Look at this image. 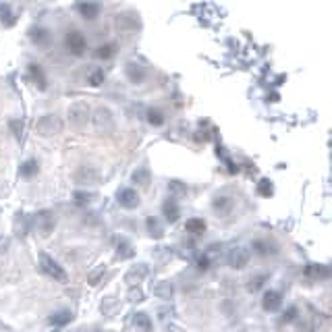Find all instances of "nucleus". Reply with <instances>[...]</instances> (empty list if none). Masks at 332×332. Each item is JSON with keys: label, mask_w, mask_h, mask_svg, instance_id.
I'll return each mask as SVG.
<instances>
[{"label": "nucleus", "mask_w": 332, "mask_h": 332, "mask_svg": "<svg viewBox=\"0 0 332 332\" xmlns=\"http://www.w3.org/2000/svg\"><path fill=\"white\" fill-rule=\"evenodd\" d=\"M40 268L44 270V274H48L50 279L57 281V283H67L69 281L65 268L57 260H54L50 253H46V251H40Z\"/></svg>", "instance_id": "nucleus-1"}, {"label": "nucleus", "mask_w": 332, "mask_h": 332, "mask_svg": "<svg viewBox=\"0 0 332 332\" xmlns=\"http://www.w3.org/2000/svg\"><path fill=\"white\" fill-rule=\"evenodd\" d=\"M89 104L87 102H75V104H71L69 106V113H67V117H69V123H71V127L73 129H83L85 125H87V121H89Z\"/></svg>", "instance_id": "nucleus-2"}, {"label": "nucleus", "mask_w": 332, "mask_h": 332, "mask_svg": "<svg viewBox=\"0 0 332 332\" xmlns=\"http://www.w3.org/2000/svg\"><path fill=\"white\" fill-rule=\"evenodd\" d=\"M31 225L35 227V231H38L42 237H48L54 229H57V216H54L50 210H40V212L33 216Z\"/></svg>", "instance_id": "nucleus-3"}, {"label": "nucleus", "mask_w": 332, "mask_h": 332, "mask_svg": "<svg viewBox=\"0 0 332 332\" xmlns=\"http://www.w3.org/2000/svg\"><path fill=\"white\" fill-rule=\"evenodd\" d=\"M35 131L42 135V137H54V135H59L63 131V121L61 117L57 115H44L38 125H35Z\"/></svg>", "instance_id": "nucleus-4"}, {"label": "nucleus", "mask_w": 332, "mask_h": 332, "mask_svg": "<svg viewBox=\"0 0 332 332\" xmlns=\"http://www.w3.org/2000/svg\"><path fill=\"white\" fill-rule=\"evenodd\" d=\"M91 121H94V127H96L98 133H110L115 129V117L106 106H100V108L94 110Z\"/></svg>", "instance_id": "nucleus-5"}, {"label": "nucleus", "mask_w": 332, "mask_h": 332, "mask_svg": "<svg viewBox=\"0 0 332 332\" xmlns=\"http://www.w3.org/2000/svg\"><path fill=\"white\" fill-rule=\"evenodd\" d=\"M65 46H67V50L73 54V57H81V54L85 52V48H87V40L79 29H71V31L65 33Z\"/></svg>", "instance_id": "nucleus-6"}, {"label": "nucleus", "mask_w": 332, "mask_h": 332, "mask_svg": "<svg viewBox=\"0 0 332 332\" xmlns=\"http://www.w3.org/2000/svg\"><path fill=\"white\" fill-rule=\"evenodd\" d=\"M75 183L77 185H96L100 183V173L96 169H91V166H81V169H77L75 173Z\"/></svg>", "instance_id": "nucleus-7"}, {"label": "nucleus", "mask_w": 332, "mask_h": 332, "mask_svg": "<svg viewBox=\"0 0 332 332\" xmlns=\"http://www.w3.org/2000/svg\"><path fill=\"white\" fill-rule=\"evenodd\" d=\"M247 262H249V251H247L245 247H235V249H231V251H229L227 264H229L231 268L241 270V268H245V266H247Z\"/></svg>", "instance_id": "nucleus-8"}, {"label": "nucleus", "mask_w": 332, "mask_h": 332, "mask_svg": "<svg viewBox=\"0 0 332 332\" xmlns=\"http://www.w3.org/2000/svg\"><path fill=\"white\" fill-rule=\"evenodd\" d=\"M147 276V264H137V266H133V268H129L127 270V274H125V283L129 285V287H137L143 279Z\"/></svg>", "instance_id": "nucleus-9"}, {"label": "nucleus", "mask_w": 332, "mask_h": 332, "mask_svg": "<svg viewBox=\"0 0 332 332\" xmlns=\"http://www.w3.org/2000/svg\"><path fill=\"white\" fill-rule=\"evenodd\" d=\"M233 208H235V199L229 197V195H218V197H214V201H212V210H214L218 216H229V214L233 212Z\"/></svg>", "instance_id": "nucleus-10"}, {"label": "nucleus", "mask_w": 332, "mask_h": 332, "mask_svg": "<svg viewBox=\"0 0 332 332\" xmlns=\"http://www.w3.org/2000/svg\"><path fill=\"white\" fill-rule=\"evenodd\" d=\"M29 38H31V42H33L35 46H40V48H48L50 42H52V33H50L46 27H42V25L31 27V29H29Z\"/></svg>", "instance_id": "nucleus-11"}, {"label": "nucleus", "mask_w": 332, "mask_h": 332, "mask_svg": "<svg viewBox=\"0 0 332 332\" xmlns=\"http://www.w3.org/2000/svg\"><path fill=\"white\" fill-rule=\"evenodd\" d=\"M117 199H119V204H121L125 210H135V208L139 206V195H137V191H135V189H129V187L121 189L119 195H117Z\"/></svg>", "instance_id": "nucleus-12"}, {"label": "nucleus", "mask_w": 332, "mask_h": 332, "mask_svg": "<svg viewBox=\"0 0 332 332\" xmlns=\"http://www.w3.org/2000/svg\"><path fill=\"white\" fill-rule=\"evenodd\" d=\"M77 13L85 21H96L98 15H100V5L98 3H91V0H81V3L77 5Z\"/></svg>", "instance_id": "nucleus-13"}, {"label": "nucleus", "mask_w": 332, "mask_h": 332, "mask_svg": "<svg viewBox=\"0 0 332 332\" xmlns=\"http://www.w3.org/2000/svg\"><path fill=\"white\" fill-rule=\"evenodd\" d=\"M281 303H283V295L279 291H266L262 297V307L266 311H276L281 307Z\"/></svg>", "instance_id": "nucleus-14"}, {"label": "nucleus", "mask_w": 332, "mask_h": 332, "mask_svg": "<svg viewBox=\"0 0 332 332\" xmlns=\"http://www.w3.org/2000/svg\"><path fill=\"white\" fill-rule=\"evenodd\" d=\"M162 214H164V218H166V223H169V225H175L177 220H179V216H181L179 204H177L175 199H166V201L162 204Z\"/></svg>", "instance_id": "nucleus-15"}, {"label": "nucleus", "mask_w": 332, "mask_h": 332, "mask_svg": "<svg viewBox=\"0 0 332 332\" xmlns=\"http://www.w3.org/2000/svg\"><path fill=\"white\" fill-rule=\"evenodd\" d=\"M115 249H117V257H119V260H131V257L135 255L133 245H131L125 237H117V239H115Z\"/></svg>", "instance_id": "nucleus-16"}, {"label": "nucleus", "mask_w": 332, "mask_h": 332, "mask_svg": "<svg viewBox=\"0 0 332 332\" xmlns=\"http://www.w3.org/2000/svg\"><path fill=\"white\" fill-rule=\"evenodd\" d=\"M38 171H40V162L35 158H29V160H25L19 166V177L25 179V181H29V179H33L38 175Z\"/></svg>", "instance_id": "nucleus-17"}, {"label": "nucleus", "mask_w": 332, "mask_h": 332, "mask_svg": "<svg viewBox=\"0 0 332 332\" xmlns=\"http://www.w3.org/2000/svg\"><path fill=\"white\" fill-rule=\"evenodd\" d=\"M71 322H73V313H71L69 309H61V311L52 313V316L48 318V324L54 326V328H63V326H67V324H71Z\"/></svg>", "instance_id": "nucleus-18"}, {"label": "nucleus", "mask_w": 332, "mask_h": 332, "mask_svg": "<svg viewBox=\"0 0 332 332\" xmlns=\"http://www.w3.org/2000/svg\"><path fill=\"white\" fill-rule=\"evenodd\" d=\"M303 274L307 279H313V281H320V279H328L330 276V268L328 266H322V264H311L303 270Z\"/></svg>", "instance_id": "nucleus-19"}, {"label": "nucleus", "mask_w": 332, "mask_h": 332, "mask_svg": "<svg viewBox=\"0 0 332 332\" xmlns=\"http://www.w3.org/2000/svg\"><path fill=\"white\" fill-rule=\"evenodd\" d=\"M117 50H119V46H117L115 42H108V44H102V46L96 48L94 57L100 59V61H110V59H113L115 54H117Z\"/></svg>", "instance_id": "nucleus-20"}, {"label": "nucleus", "mask_w": 332, "mask_h": 332, "mask_svg": "<svg viewBox=\"0 0 332 332\" xmlns=\"http://www.w3.org/2000/svg\"><path fill=\"white\" fill-rule=\"evenodd\" d=\"M145 229H147L152 239H162L164 237V227H162V223L156 216H147L145 218Z\"/></svg>", "instance_id": "nucleus-21"}, {"label": "nucleus", "mask_w": 332, "mask_h": 332, "mask_svg": "<svg viewBox=\"0 0 332 332\" xmlns=\"http://www.w3.org/2000/svg\"><path fill=\"white\" fill-rule=\"evenodd\" d=\"M121 309V301L117 297H104L102 299V305H100V311L104 316H117Z\"/></svg>", "instance_id": "nucleus-22"}, {"label": "nucleus", "mask_w": 332, "mask_h": 332, "mask_svg": "<svg viewBox=\"0 0 332 332\" xmlns=\"http://www.w3.org/2000/svg\"><path fill=\"white\" fill-rule=\"evenodd\" d=\"M127 77H129V81H131V83H137V85H139V83H143V81H145V77H147V75H145V71H143L139 65L129 63V65H127Z\"/></svg>", "instance_id": "nucleus-23"}, {"label": "nucleus", "mask_w": 332, "mask_h": 332, "mask_svg": "<svg viewBox=\"0 0 332 332\" xmlns=\"http://www.w3.org/2000/svg\"><path fill=\"white\" fill-rule=\"evenodd\" d=\"M251 249L255 253H260V255H274L276 253V245L270 243V241H262V239H255L251 243Z\"/></svg>", "instance_id": "nucleus-24"}, {"label": "nucleus", "mask_w": 332, "mask_h": 332, "mask_svg": "<svg viewBox=\"0 0 332 332\" xmlns=\"http://www.w3.org/2000/svg\"><path fill=\"white\" fill-rule=\"evenodd\" d=\"M137 23V15L133 13H123L121 17H117V27H121L123 31H133Z\"/></svg>", "instance_id": "nucleus-25"}, {"label": "nucleus", "mask_w": 332, "mask_h": 332, "mask_svg": "<svg viewBox=\"0 0 332 332\" xmlns=\"http://www.w3.org/2000/svg\"><path fill=\"white\" fill-rule=\"evenodd\" d=\"M133 324L139 328V330H143V332H152L154 330V324H152V318L147 316V313H143V311H137L133 318Z\"/></svg>", "instance_id": "nucleus-26"}, {"label": "nucleus", "mask_w": 332, "mask_h": 332, "mask_svg": "<svg viewBox=\"0 0 332 332\" xmlns=\"http://www.w3.org/2000/svg\"><path fill=\"white\" fill-rule=\"evenodd\" d=\"M185 231L189 235H201L206 231V220L204 218H189L185 223Z\"/></svg>", "instance_id": "nucleus-27"}, {"label": "nucleus", "mask_w": 332, "mask_h": 332, "mask_svg": "<svg viewBox=\"0 0 332 332\" xmlns=\"http://www.w3.org/2000/svg\"><path fill=\"white\" fill-rule=\"evenodd\" d=\"M156 295H158L162 301H171V299H173V285L166 283V281L158 283V285H156Z\"/></svg>", "instance_id": "nucleus-28"}, {"label": "nucleus", "mask_w": 332, "mask_h": 332, "mask_svg": "<svg viewBox=\"0 0 332 332\" xmlns=\"http://www.w3.org/2000/svg\"><path fill=\"white\" fill-rule=\"evenodd\" d=\"M268 279H270L268 274H255L253 279L247 283V291H249V293H257V291L268 283Z\"/></svg>", "instance_id": "nucleus-29"}, {"label": "nucleus", "mask_w": 332, "mask_h": 332, "mask_svg": "<svg viewBox=\"0 0 332 332\" xmlns=\"http://www.w3.org/2000/svg\"><path fill=\"white\" fill-rule=\"evenodd\" d=\"M29 75H31V79L35 81V85L40 89H46V75L40 69V65H29Z\"/></svg>", "instance_id": "nucleus-30"}, {"label": "nucleus", "mask_w": 332, "mask_h": 332, "mask_svg": "<svg viewBox=\"0 0 332 332\" xmlns=\"http://www.w3.org/2000/svg\"><path fill=\"white\" fill-rule=\"evenodd\" d=\"M133 183L135 185H139V187H147L150 185V171L145 169V166H141V169H137L135 173H133Z\"/></svg>", "instance_id": "nucleus-31"}, {"label": "nucleus", "mask_w": 332, "mask_h": 332, "mask_svg": "<svg viewBox=\"0 0 332 332\" xmlns=\"http://www.w3.org/2000/svg\"><path fill=\"white\" fill-rule=\"evenodd\" d=\"M94 199H96V193H91V191L79 189V191L73 193V201H75L77 206H87V204H91Z\"/></svg>", "instance_id": "nucleus-32"}, {"label": "nucleus", "mask_w": 332, "mask_h": 332, "mask_svg": "<svg viewBox=\"0 0 332 332\" xmlns=\"http://www.w3.org/2000/svg\"><path fill=\"white\" fill-rule=\"evenodd\" d=\"M104 272H106V266H104V264H102V266H96V268L89 272V276H87V285H89V287H98V283L102 281Z\"/></svg>", "instance_id": "nucleus-33"}, {"label": "nucleus", "mask_w": 332, "mask_h": 332, "mask_svg": "<svg viewBox=\"0 0 332 332\" xmlns=\"http://www.w3.org/2000/svg\"><path fill=\"white\" fill-rule=\"evenodd\" d=\"M147 123L154 125V127H162L164 125V115L160 113L158 108H150L147 110Z\"/></svg>", "instance_id": "nucleus-34"}, {"label": "nucleus", "mask_w": 332, "mask_h": 332, "mask_svg": "<svg viewBox=\"0 0 332 332\" xmlns=\"http://www.w3.org/2000/svg\"><path fill=\"white\" fill-rule=\"evenodd\" d=\"M87 83H89L91 87L102 85V83H104V71H102V69H91L89 75H87Z\"/></svg>", "instance_id": "nucleus-35"}, {"label": "nucleus", "mask_w": 332, "mask_h": 332, "mask_svg": "<svg viewBox=\"0 0 332 332\" xmlns=\"http://www.w3.org/2000/svg\"><path fill=\"white\" fill-rule=\"evenodd\" d=\"M299 318V307L297 305H291V307H287V311L281 316V324H291V322H295Z\"/></svg>", "instance_id": "nucleus-36"}, {"label": "nucleus", "mask_w": 332, "mask_h": 332, "mask_svg": "<svg viewBox=\"0 0 332 332\" xmlns=\"http://www.w3.org/2000/svg\"><path fill=\"white\" fill-rule=\"evenodd\" d=\"M257 193H260L262 197H270V195H272V181H270V179H262V181L257 183Z\"/></svg>", "instance_id": "nucleus-37"}, {"label": "nucleus", "mask_w": 332, "mask_h": 332, "mask_svg": "<svg viewBox=\"0 0 332 332\" xmlns=\"http://www.w3.org/2000/svg\"><path fill=\"white\" fill-rule=\"evenodd\" d=\"M27 225H31V220H25V214H17V231L19 235H27Z\"/></svg>", "instance_id": "nucleus-38"}, {"label": "nucleus", "mask_w": 332, "mask_h": 332, "mask_svg": "<svg viewBox=\"0 0 332 332\" xmlns=\"http://www.w3.org/2000/svg\"><path fill=\"white\" fill-rule=\"evenodd\" d=\"M9 127H11V131H13V135H15L17 139H21V135H23V123L17 121V119H13V121H9Z\"/></svg>", "instance_id": "nucleus-39"}, {"label": "nucleus", "mask_w": 332, "mask_h": 332, "mask_svg": "<svg viewBox=\"0 0 332 332\" xmlns=\"http://www.w3.org/2000/svg\"><path fill=\"white\" fill-rule=\"evenodd\" d=\"M169 187H171V191H173L175 195H185V193H187V187H185L183 183H179V181H171Z\"/></svg>", "instance_id": "nucleus-40"}, {"label": "nucleus", "mask_w": 332, "mask_h": 332, "mask_svg": "<svg viewBox=\"0 0 332 332\" xmlns=\"http://www.w3.org/2000/svg\"><path fill=\"white\" fill-rule=\"evenodd\" d=\"M127 297H129V301H131V303H137V301H141V299H143V293H141L137 287H131V291H129V295H127Z\"/></svg>", "instance_id": "nucleus-41"}, {"label": "nucleus", "mask_w": 332, "mask_h": 332, "mask_svg": "<svg viewBox=\"0 0 332 332\" xmlns=\"http://www.w3.org/2000/svg\"><path fill=\"white\" fill-rule=\"evenodd\" d=\"M197 268H199L201 272H206V270L210 268V257H208L206 253H204V255H201V257L197 260Z\"/></svg>", "instance_id": "nucleus-42"}, {"label": "nucleus", "mask_w": 332, "mask_h": 332, "mask_svg": "<svg viewBox=\"0 0 332 332\" xmlns=\"http://www.w3.org/2000/svg\"><path fill=\"white\" fill-rule=\"evenodd\" d=\"M166 332H183V330H179V328H173V326H169V330Z\"/></svg>", "instance_id": "nucleus-43"}, {"label": "nucleus", "mask_w": 332, "mask_h": 332, "mask_svg": "<svg viewBox=\"0 0 332 332\" xmlns=\"http://www.w3.org/2000/svg\"><path fill=\"white\" fill-rule=\"evenodd\" d=\"M94 332H100V330H94Z\"/></svg>", "instance_id": "nucleus-44"}]
</instances>
